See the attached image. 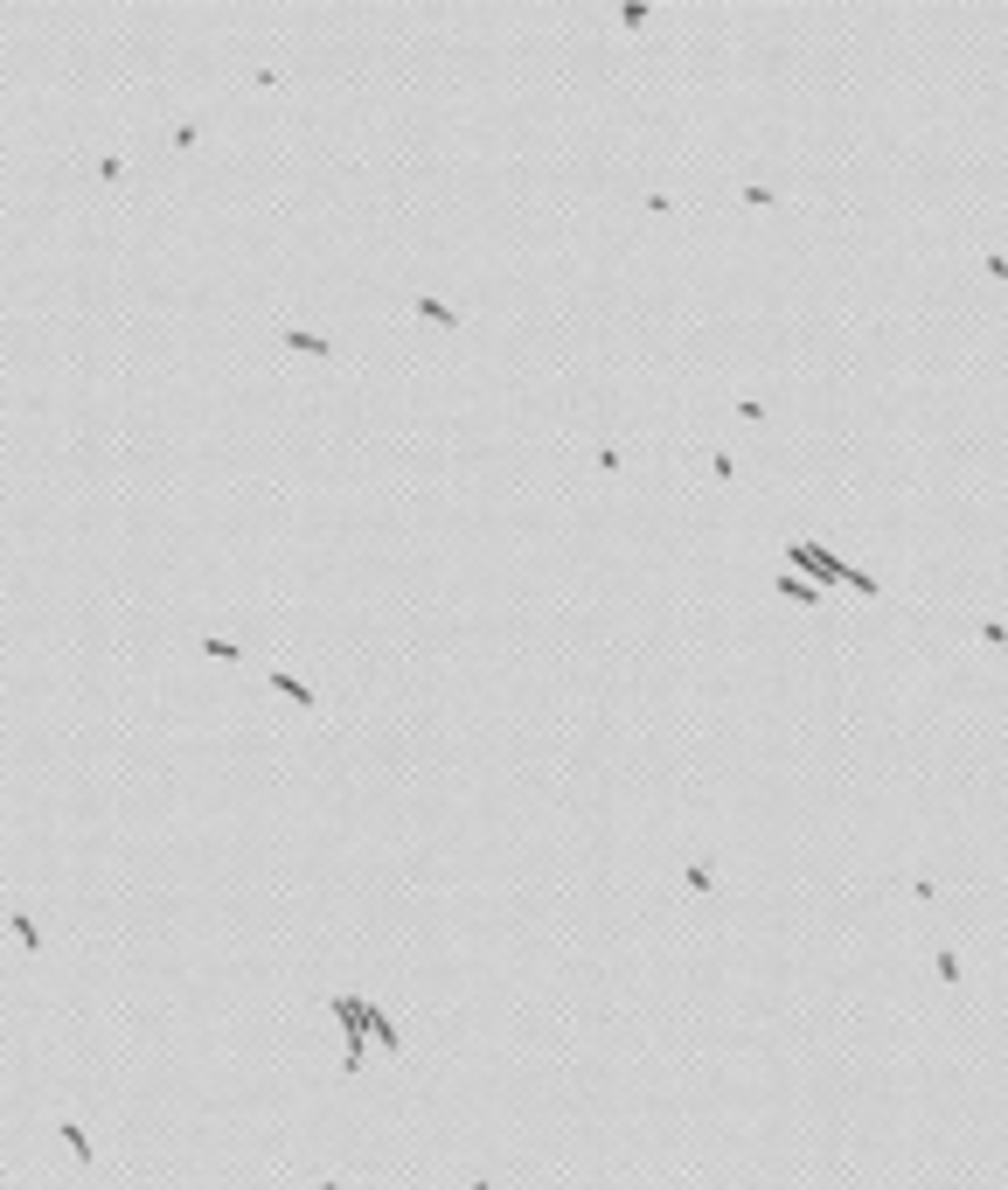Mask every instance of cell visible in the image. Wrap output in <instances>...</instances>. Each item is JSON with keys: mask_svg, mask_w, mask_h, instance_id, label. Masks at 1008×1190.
<instances>
[{"mask_svg": "<svg viewBox=\"0 0 1008 1190\" xmlns=\"http://www.w3.org/2000/svg\"><path fill=\"white\" fill-rule=\"evenodd\" d=\"M272 689H278V696H292L299 710H313V689H306V682H299L292 668H272Z\"/></svg>", "mask_w": 1008, "mask_h": 1190, "instance_id": "cell-1", "label": "cell"}, {"mask_svg": "<svg viewBox=\"0 0 1008 1190\" xmlns=\"http://www.w3.org/2000/svg\"><path fill=\"white\" fill-rule=\"evenodd\" d=\"M418 314H432V321H439V328H459V314H453V307H446V299H432V292H425V299H418Z\"/></svg>", "mask_w": 1008, "mask_h": 1190, "instance_id": "cell-2", "label": "cell"}, {"mask_svg": "<svg viewBox=\"0 0 1008 1190\" xmlns=\"http://www.w3.org/2000/svg\"><path fill=\"white\" fill-rule=\"evenodd\" d=\"M285 349H299V356H327V342H320V335H285Z\"/></svg>", "mask_w": 1008, "mask_h": 1190, "instance_id": "cell-3", "label": "cell"}]
</instances>
